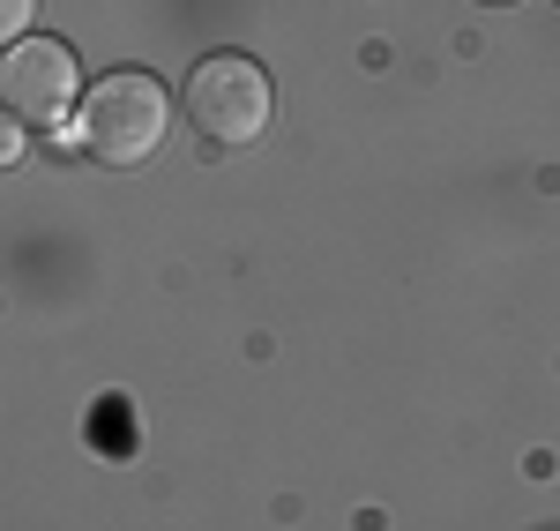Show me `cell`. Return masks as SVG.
<instances>
[{
	"label": "cell",
	"mask_w": 560,
	"mask_h": 531,
	"mask_svg": "<svg viewBox=\"0 0 560 531\" xmlns=\"http://www.w3.org/2000/svg\"><path fill=\"white\" fill-rule=\"evenodd\" d=\"M165 120H173L165 83H158V76H142V68H120V76H105V83L90 90V105H83V150L97 158V165L128 173V165H142V158L165 142Z\"/></svg>",
	"instance_id": "1"
},
{
	"label": "cell",
	"mask_w": 560,
	"mask_h": 531,
	"mask_svg": "<svg viewBox=\"0 0 560 531\" xmlns=\"http://www.w3.org/2000/svg\"><path fill=\"white\" fill-rule=\"evenodd\" d=\"M269 76H261L247 53H210L195 76H187V128L202 135L210 150H247L269 128Z\"/></svg>",
	"instance_id": "2"
},
{
	"label": "cell",
	"mask_w": 560,
	"mask_h": 531,
	"mask_svg": "<svg viewBox=\"0 0 560 531\" xmlns=\"http://www.w3.org/2000/svg\"><path fill=\"white\" fill-rule=\"evenodd\" d=\"M0 90H8V113L23 120V128H60L68 113H75V53L60 38H23L8 45V68H0Z\"/></svg>",
	"instance_id": "3"
},
{
	"label": "cell",
	"mask_w": 560,
	"mask_h": 531,
	"mask_svg": "<svg viewBox=\"0 0 560 531\" xmlns=\"http://www.w3.org/2000/svg\"><path fill=\"white\" fill-rule=\"evenodd\" d=\"M31 15H38V0H0V31H8L15 45L31 38Z\"/></svg>",
	"instance_id": "4"
},
{
	"label": "cell",
	"mask_w": 560,
	"mask_h": 531,
	"mask_svg": "<svg viewBox=\"0 0 560 531\" xmlns=\"http://www.w3.org/2000/svg\"><path fill=\"white\" fill-rule=\"evenodd\" d=\"M493 8H501V0H493Z\"/></svg>",
	"instance_id": "5"
},
{
	"label": "cell",
	"mask_w": 560,
	"mask_h": 531,
	"mask_svg": "<svg viewBox=\"0 0 560 531\" xmlns=\"http://www.w3.org/2000/svg\"><path fill=\"white\" fill-rule=\"evenodd\" d=\"M553 8H560V0H553Z\"/></svg>",
	"instance_id": "6"
}]
</instances>
